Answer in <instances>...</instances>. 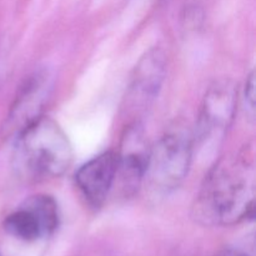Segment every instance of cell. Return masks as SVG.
I'll return each mask as SVG.
<instances>
[{"instance_id":"1","label":"cell","mask_w":256,"mask_h":256,"mask_svg":"<svg viewBox=\"0 0 256 256\" xmlns=\"http://www.w3.org/2000/svg\"><path fill=\"white\" fill-rule=\"evenodd\" d=\"M255 164L250 148L222 158L205 176L192 216L206 226H229L254 216Z\"/></svg>"},{"instance_id":"2","label":"cell","mask_w":256,"mask_h":256,"mask_svg":"<svg viewBox=\"0 0 256 256\" xmlns=\"http://www.w3.org/2000/svg\"><path fill=\"white\" fill-rule=\"evenodd\" d=\"M72 156L69 138L50 118H39L15 136L12 165L26 180L62 176L72 166Z\"/></svg>"},{"instance_id":"3","label":"cell","mask_w":256,"mask_h":256,"mask_svg":"<svg viewBox=\"0 0 256 256\" xmlns=\"http://www.w3.org/2000/svg\"><path fill=\"white\" fill-rule=\"evenodd\" d=\"M192 138L186 130L172 129L150 146L144 180L156 195H168L182 185L192 159Z\"/></svg>"},{"instance_id":"4","label":"cell","mask_w":256,"mask_h":256,"mask_svg":"<svg viewBox=\"0 0 256 256\" xmlns=\"http://www.w3.org/2000/svg\"><path fill=\"white\" fill-rule=\"evenodd\" d=\"M52 90V75L46 69H38L28 75L10 106L2 125L5 136H16L32 122L42 118V112Z\"/></svg>"},{"instance_id":"5","label":"cell","mask_w":256,"mask_h":256,"mask_svg":"<svg viewBox=\"0 0 256 256\" xmlns=\"http://www.w3.org/2000/svg\"><path fill=\"white\" fill-rule=\"evenodd\" d=\"M59 208L52 196H30L15 212L8 215L4 228L10 235L24 242H36L54 234L59 226Z\"/></svg>"},{"instance_id":"6","label":"cell","mask_w":256,"mask_h":256,"mask_svg":"<svg viewBox=\"0 0 256 256\" xmlns=\"http://www.w3.org/2000/svg\"><path fill=\"white\" fill-rule=\"evenodd\" d=\"M238 89L230 80L215 82L208 89L196 124V138L202 142L219 139L234 120Z\"/></svg>"},{"instance_id":"7","label":"cell","mask_w":256,"mask_h":256,"mask_svg":"<svg viewBox=\"0 0 256 256\" xmlns=\"http://www.w3.org/2000/svg\"><path fill=\"white\" fill-rule=\"evenodd\" d=\"M166 72V55L160 48L150 49L132 72L126 95L128 112H140L150 106L159 94Z\"/></svg>"},{"instance_id":"8","label":"cell","mask_w":256,"mask_h":256,"mask_svg":"<svg viewBox=\"0 0 256 256\" xmlns=\"http://www.w3.org/2000/svg\"><path fill=\"white\" fill-rule=\"evenodd\" d=\"M150 146L142 124L132 122L125 130L120 152L116 154V178H120L125 194H134L144 182Z\"/></svg>"},{"instance_id":"9","label":"cell","mask_w":256,"mask_h":256,"mask_svg":"<svg viewBox=\"0 0 256 256\" xmlns=\"http://www.w3.org/2000/svg\"><path fill=\"white\" fill-rule=\"evenodd\" d=\"M116 172L118 156L114 152H102L79 168L75 182L92 206L99 208L104 204L116 180Z\"/></svg>"},{"instance_id":"10","label":"cell","mask_w":256,"mask_h":256,"mask_svg":"<svg viewBox=\"0 0 256 256\" xmlns=\"http://www.w3.org/2000/svg\"><path fill=\"white\" fill-rule=\"evenodd\" d=\"M244 99H245V106H246V112L252 119L255 118V75L254 72L249 75L245 84V92H244Z\"/></svg>"},{"instance_id":"11","label":"cell","mask_w":256,"mask_h":256,"mask_svg":"<svg viewBox=\"0 0 256 256\" xmlns=\"http://www.w3.org/2000/svg\"><path fill=\"white\" fill-rule=\"evenodd\" d=\"M219 256H250L244 250L240 249H226L225 252H220Z\"/></svg>"},{"instance_id":"12","label":"cell","mask_w":256,"mask_h":256,"mask_svg":"<svg viewBox=\"0 0 256 256\" xmlns=\"http://www.w3.org/2000/svg\"><path fill=\"white\" fill-rule=\"evenodd\" d=\"M0 256H2V255H0Z\"/></svg>"}]
</instances>
